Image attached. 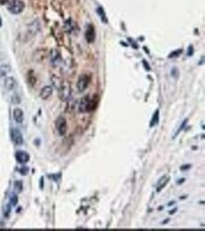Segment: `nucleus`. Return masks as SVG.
Wrapping results in <instances>:
<instances>
[{
  "label": "nucleus",
  "mask_w": 205,
  "mask_h": 231,
  "mask_svg": "<svg viewBox=\"0 0 205 231\" xmlns=\"http://www.w3.org/2000/svg\"><path fill=\"white\" fill-rule=\"evenodd\" d=\"M17 86V82L13 76H8L5 79L4 81V87L7 91H13Z\"/></svg>",
  "instance_id": "nucleus-9"
},
{
  "label": "nucleus",
  "mask_w": 205,
  "mask_h": 231,
  "mask_svg": "<svg viewBox=\"0 0 205 231\" xmlns=\"http://www.w3.org/2000/svg\"><path fill=\"white\" fill-rule=\"evenodd\" d=\"M18 203V197L16 194H12L9 196V204L12 206H16Z\"/></svg>",
  "instance_id": "nucleus-18"
},
{
  "label": "nucleus",
  "mask_w": 205,
  "mask_h": 231,
  "mask_svg": "<svg viewBox=\"0 0 205 231\" xmlns=\"http://www.w3.org/2000/svg\"><path fill=\"white\" fill-rule=\"evenodd\" d=\"M85 38L86 41L88 43H93L95 41V27L92 25H88V26L86 27V31H85Z\"/></svg>",
  "instance_id": "nucleus-8"
},
{
  "label": "nucleus",
  "mask_w": 205,
  "mask_h": 231,
  "mask_svg": "<svg viewBox=\"0 0 205 231\" xmlns=\"http://www.w3.org/2000/svg\"><path fill=\"white\" fill-rule=\"evenodd\" d=\"M15 159L19 163H21V164H25V163L29 161L31 157H29L28 153H27L25 151H17L15 153Z\"/></svg>",
  "instance_id": "nucleus-7"
},
{
  "label": "nucleus",
  "mask_w": 205,
  "mask_h": 231,
  "mask_svg": "<svg viewBox=\"0 0 205 231\" xmlns=\"http://www.w3.org/2000/svg\"><path fill=\"white\" fill-rule=\"evenodd\" d=\"M96 12H97V14L99 15V17H100V19H101V21L102 22H104V23H108V19H107V17H106V14H105V12H104V11H103V9L102 8H97V9H96Z\"/></svg>",
  "instance_id": "nucleus-16"
},
{
  "label": "nucleus",
  "mask_w": 205,
  "mask_h": 231,
  "mask_svg": "<svg viewBox=\"0 0 205 231\" xmlns=\"http://www.w3.org/2000/svg\"><path fill=\"white\" fill-rule=\"evenodd\" d=\"M13 187H14V190H15L16 192H19V194H20V192H22V191H23V183H22V181L21 180L15 181Z\"/></svg>",
  "instance_id": "nucleus-17"
},
{
  "label": "nucleus",
  "mask_w": 205,
  "mask_h": 231,
  "mask_svg": "<svg viewBox=\"0 0 205 231\" xmlns=\"http://www.w3.org/2000/svg\"><path fill=\"white\" fill-rule=\"evenodd\" d=\"M168 222H169V219H165V221H164V222H163L162 224H163V225H165V224L168 223Z\"/></svg>",
  "instance_id": "nucleus-31"
},
{
  "label": "nucleus",
  "mask_w": 205,
  "mask_h": 231,
  "mask_svg": "<svg viewBox=\"0 0 205 231\" xmlns=\"http://www.w3.org/2000/svg\"><path fill=\"white\" fill-rule=\"evenodd\" d=\"M182 52V49H179V50H176V51H173L168 57L169 58H175V57H178V56H180V54Z\"/></svg>",
  "instance_id": "nucleus-25"
},
{
  "label": "nucleus",
  "mask_w": 205,
  "mask_h": 231,
  "mask_svg": "<svg viewBox=\"0 0 205 231\" xmlns=\"http://www.w3.org/2000/svg\"><path fill=\"white\" fill-rule=\"evenodd\" d=\"M159 124V110H157L152 116V119H151V123H150V127H155L157 126V124Z\"/></svg>",
  "instance_id": "nucleus-15"
},
{
  "label": "nucleus",
  "mask_w": 205,
  "mask_h": 231,
  "mask_svg": "<svg viewBox=\"0 0 205 231\" xmlns=\"http://www.w3.org/2000/svg\"><path fill=\"white\" fill-rule=\"evenodd\" d=\"M171 75L173 76V78H175V79H177L178 76H179V70L177 69V68H174L171 70Z\"/></svg>",
  "instance_id": "nucleus-26"
},
{
  "label": "nucleus",
  "mask_w": 205,
  "mask_h": 231,
  "mask_svg": "<svg viewBox=\"0 0 205 231\" xmlns=\"http://www.w3.org/2000/svg\"><path fill=\"white\" fill-rule=\"evenodd\" d=\"M174 203H175V202H174V201H173V202H171V203H168V206L170 207V206H172V204H174Z\"/></svg>",
  "instance_id": "nucleus-34"
},
{
  "label": "nucleus",
  "mask_w": 205,
  "mask_h": 231,
  "mask_svg": "<svg viewBox=\"0 0 205 231\" xmlns=\"http://www.w3.org/2000/svg\"><path fill=\"white\" fill-rule=\"evenodd\" d=\"M20 102H21L20 97H19V96H18L17 94H14V95H13V96H12V103H13V104H14V105H18Z\"/></svg>",
  "instance_id": "nucleus-23"
},
{
  "label": "nucleus",
  "mask_w": 205,
  "mask_h": 231,
  "mask_svg": "<svg viewBox=\"0 0 205 231\" xmlns=\"http://www.w3.org/2000/svg\"><path fill=\"white\" fill-rule=\"evenodd\" d=\"M1 25H2V21H1V19H0V26H1Z\"/></svg>",
  "instance_id": "nucleus-35"
},
{
  "label": "nucleus",
  "mask_w": 205,
  "mask_h": 231,
  "mask_svg": "<svg viewBox=\"0 0 205 231\" xmlns=\"http://www.w3.org/2000/svg\"><path fill=\"white\" fill-rule=\"evenodd\" d=\"M59 96L61 100L67 101L71 97V87L68 82H63L59 86Z\"/></svg>",
  "instance_id": "nucleus-2"
},
{
  "label": "nucleus",
  "mask_w": 205,
  "mask_h": 231,
  "mask_svg": "<svg viewBox=\"0 0 205 231\" xmlns=\"http://www.w3.org/2000/svg\"><path fill=\"white\" fill-rule=\"evenodd\" d=\"M89 82H90V78L87 75H81L79 78V79H77V91H79L80 93H83L87 89L88 85H89Z\"/></svg>",
  "instance_id": "nucleus-3"
},
{
  "label": "nucleus",
  "mask_w": 205,
  "mask_h": 231,
  "mask_svg": "<svg viewBox=\"0 0 205 231\" xmlns=\"http://www.w3.org/2000/svg\"><path fill=\"white\" fill-rule=\"evenodd\" d=\"M169 177H167V179H165L164 181V183L163 184H161L160 186H158V188H157V192H160L165 186H167V183H168V181H169Z\"/></svg>",
  "instance_id": "nucleus-21"
},
{
  "label": "nucleus",
  "mask_w": 205,
  "mask_h": 231,
  "mask_svg": "<svg viewBox=\"0 0 205 231\" xmlns=\"http://www.w3.org/2000/svg\"><path fill=\"white\" fill-rule=\"evenodd\" d=\"M50 57H51V62L55 65H57L61 61V56L57 50H52Z\"/></svg>",
  "instance_id": "nucleus-13"
},
{
  "label": "nucleus",
  "mask_w": 205,
  "mask_h": 231,
  "mask_svg": "<svg viewBox=\"0 0 205 231\" xmlns=\"http://www.w3.org/2000/svg\"><path fill=\"white\" fill-rule=\"evenodd\" d=\"M3 212L5 217H9V213H11V204H6L3 208Z\"/></svg>",
  "instance_id": "nucleus-19"
},
{
  "label": "nucleus",
  "mask_w": 205,
  "mask_h": 231,
  "mask_svg": "<svg viewBox=\"0 0 205 231\" xmlns=\"http://www.w3.org/2000/svg\"><path fill=\"white\" fill-rule=\"evenodd\" d=\"M28 171H29V169H28L27 166H23V167H21L20 169H19V172H20V174L22 176H27Z\"/></svg>",
  "instance_id": "nucleus-24"
},
{
  "label": "nucleus",
  "mask_w": 205,
  "mask_h": 231,
  "mask_svg": "<svg viewBox=\"0 0 205 231\" xmlns=\"http://www.w3.org/2000/svg\"><path fill=\"white\" fill-rule=\"evenodd\" d=\"M13 118L16 123L21 124L24 121V112L21 109H15L13 110Z\"/></svg>",
  "instance_id": "nucleus-12"
},
{
  "label": "nucleus",
  "mask_w": 205,
  "mask_h": 231,
  "mask_svg": "<svg viewBox=\"0 0 205 231\" xmlns=\"http://www.w3.org/2000/svg\"><path fill=\"white\" fill-rule=\"evenodd\" d=\"M194 52V49L192 46H189V50H188V56H191Z\"/></svg>",
  "instance_id": "nucleus-28"
},
{
  "label": "nucleus",
  "mask_w": 205,
  "mask_h": 231,
  "mask_svg": "<svg viewBox=\"0 0 205 231\" xmlns=\"http://www.w3.org/2000/svg\"><path fill=\"white\" fill-rule=\"evenodd\" d=\"M9 71H11V67H9V65H7V64H4V65H1L0 66V78H4V76H6Z\"/></svg>",
  "instance_id": "nucleus-14"
},
{
  "label": "nucleus",
  "mask_w": 205,
  "mask_h": 231,
  "mask_svg": "<svg viewBox=\"0 0 205 231\" xmlns=\"http://www.w3.org/2000/svg\"><path fill=\"white\" fill-rule=\"evenodd\" d=\"M55 124H56V129L59 132V134H60L61 136L65 135V133L67 131V123H66V120L63 117H59L56 120Z\"/></svg>",
  "instance_id": "nucleus-5"
},
{
  "label": "nucleus",
  "mask_w": 205,
  "mask_h": 231,
  "mask_svg": "<svg viewBox=\"0 0 205 231\" xmlns=\"http://www.w3.org/2000/svg\"><path fill=\"white\" fill-rule=\"evenodd\" d=\"M187 122H188V119H185V120H183V121H182V124H181V127H180V128H179V129L177 130V132H176V134H175V135H174V138H175L176 136H177V135H178V134H179V133H180V132H181V131H182V129L184 128V127H185V126H186V124H187Z\"/></svg>",
  "instance_id": "nucleus-20"
},
{
  "label": "nucleus",
  "mask_w": 205,
  "mask_h": 231,
  "mask_svg": "<svg viewBox=\"0 0 205 231\" xmlns=\"http://www.w3.org/2000/svg\"><path fill=\"white\" fill-rule=\"evenodd\" d=\"M191 168V164H186V165H182L180 169L181 171H184V170H188Z\"/></svg>",
  "instance_id": "nucleus-27"
},
{
  "label": "nucleus",
  "mask_w": 205,
  "mask_h": 231,
  "mask_svg": "<svg viewBox=\"0 0 205 231\" xmlns=\"http://www.w3.org/2000/svg\"><path fill=\"white\" fill-rule=\"evenodd\" d=\"M52 93H53V89L51 86H49V85L45 86L40 92V97L44 100H46L52 95Z\"/></svg>",
  "instance_id": "nucleus-11"
},
{
  "label": "nucleus",
  "mask_w": 205,
  "mask_h": 231,
  "mask_svg": "<svg viewBox=\"0 0 205 231\" xmlns=\"http://www.w3.org/2000/svg\"><path fill=\"white\" fill-rule=\"evenodd\" d=\"M89 102H90V98L89 96H84V97L81 98V100L80 101L79 107H77V110L81 113H84L88 111V107H89Z\"/></svg>",
  "instance_id": "nucleus-10"
},
{
  "label": "nucleus",
  "mask_w": 205,
  "mask_h": 231,
  "mask_svg": "<svg viewBox=\"0 0 205 231\" xmlns=\"http://www.w3.org/2000/svg\"><path fill=\"white\" fill-rule=\"evenodd\" d=\"M25 9V3L22 0H11L8 4V11L12 14H20Z\"/></svg>",
  "instance_id": "nucleus-1"
},
{
  "label": "nucleus",
  "mask_w": 205,
  "mask_h": 231,
  "mask_svg": "<svg viewBox=\"0 0 205 231\" xmlns=\"http://www.w3.org/2000/svg\"><path fill=\"white\" fill-rule=\"evenodd\" d=\"M184 180H185V179H184V178H182V179L179 180V181L177 182V183H178V184H182V181H184Z\"/></svg>",
  "instance_id": "nucleus-32"
},
{
  "label": "nucleus",
  "mask_w": 205,
  "mask_h": 231,
  "mask_svg": "<svg viewBox=\"0 0 205 231\" xmlns=\"http://www.w3.org/2000/svg\"><path fill=\"white\" fill-rule=\"evenodd\" d=\"M39 30H40V25H39V22L37 20L29 24L27 26V34L28 35V38L33 37L39 31Z\"/></svg>",
  "instance_id": "nucleus-6"
},
{
  "label": "nucleus",
  "mask_w": 205,
  "mask_h": 231,
  "mask_svg": "<svg viewBox=\"0 0 205 231\" xmlns=\"http://www.w3.org/2000/svg\"><path fill=\"white\" fill-rule=\"evenodd\" d=\"M71 24H72V21H71V20H67L66 23H65V30H66L67 32H70V31L72 30L73 25H71Z\"/></svg>",
  "instance_id": "nucleus-22"
},
{
  "label": "nucleus",
  "mask_w": 205,
  "mask_h": 231,
  "mask_svg": "<svg viewBox=\"0 0 205 231\" xmlns=\"http://www.w3.org/2000/svg\"><path fill=\"white\" fill-rule=\"evenodd\" d=\"M176 210H177V208H174V209H173V210H171V211H169V214H171V215H172V214H174V213H175V211H176Z\"/></svg>",
  "instance_id": "nucleus-30"
},
{
  "label": "nucleus",
  "mask_w": 205,
  "mask_h": 231,
  "mask_svg": "<svg viewBox=\"0 0 205 231\" xmlns=\"http://www.w3.org/2000/svg\"><path fill=\"white\" fill-rule=\"evenodd\" d=\"M3 226V223H2V221H1V219H0V228H1Z\"/></svg>",
  "instance_id": "nucleus-33"
},
{
  "label": "nucleus",
  "mask_w": 205,
  "mask_h": 231,
  "mask_svg": "<svg viewBox=\"0 0 205 231\" xmlns=\"http://www.w3.org/2000/svg\"><path fill=\"white\" fill-rule=\"evenodd\" d=\"M11 139L15 145H22L24 142L22 132L18 128H12L11 129Z\"/></svg>",
  "instance_id": "nucleus-4"
},
{
  "label": "nucleus",
  "mask_w": 205,
  "mask_h": 231,
  "mask_svg": "<svg viewBox=\"0 0 205 231\" xmlns=\"http://www.w3.org/2000/svg\"><path fill=\"white\" fill-rule=\"evenodd\" d=\"M9 0H0V5H5L7 3H9Z\"/></svg>",
  "instance_id": "nucleus-29"
}]
</instances>
